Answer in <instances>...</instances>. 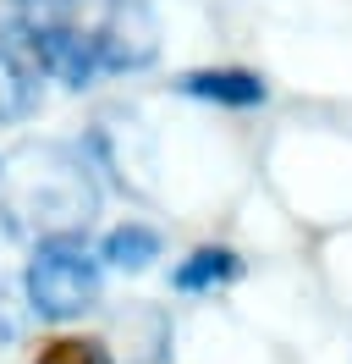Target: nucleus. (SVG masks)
<instances>
[{"instance_id":"obj_6","label":"nucleus","mask_w":352,"mask_h":364,"mask_svg":"<svg viewBox=\"0 0 352 364\" xmlns=\"http://www.w3.org/2000/svg\"><path fill=\"white\" fill-rule=\"evenodd\" d=\"M105 259H110V265H121V271H143L149 259H160V232H154V227H138V221L116 227L105 237Z\"/></svg>"},{"instance_id":"obj_7","label":"nucleus","mask_w":352,"mask_h":364,"mask_svg":"<svg viewBox=\"0 0 352 364\" xmlns=\"http://www.w3.org/2000/svg\"><path fill=\"white\" fill-rule=\"evenodd\" d=\"M237 276V254H226V249H198L193 259H182L176 265V287L182 293H204V287H215V282H231Z\"/></svg>"},{"instance_id":"obj_1","label":"nucleus","mask_w":352,"mask_h":364,"mask_svg":"<svg viewBox=\"0 0 352 364\" xmlns=\"http://www.w3.org/2000/svg\"><path fill=\"white\" fill-rule=\"evenodd\" d=\"M99 210V182L66 144H22L0 160V227L17 237H77Z\"/></svg>"},{"instance_id":"obj_9","label":"nucleus","mask_w":352,"mask_h":364,"mask_svg":"<svg viewBox=\"0 0 352 364\" xmlns=\"http://www.w3.org/2000/svg\"><path fill=\"white\" fill-rule=\"evenodd\" d=\"M50 364H77V359H50Z\"/></svg>"},{"instance_id":"obj_5","label":"nucleus","mask_w":352,"mask_h":364,"mask_svg":"<svg viewBox=\"0 0 352 364\" xmlns=\"http://www.w3.org/2000/svg\"><path fill=\"white\" fill-rule=\"evenodd\" d=\"M39 111V77L22 67L11 50H0V127Z\"/></svg>"},{"instance_id":"obj_2","label":"nucleus","mask_w":352,"mask_h":364,"mask_svg":"<svg viewBox=\"0 0 352 364\" xmlns=\"http://www.w3.org/2000/svg\"><path fill=\"white\" fill-rule=\"evenodd\" d=\"M99 298V259L83 237H50L28 259V309L39 320H77Z\"/></svg>"},{"instance_id":"obj_8","label":"nucleus","mask_w":352,"mask_h":364,"mask_svg":"<svg viewBox=\"0 0 352 364\" xmlns=\"http://www.w3.org/2000/svg\"><path fill=\"white\" fill-rule=\"evenodd\" d=\"M17 337H22V298H17V287L0 276V348L17 342Z\"/></svg>"},{"instance_id":"obj_4","label":"nucleus","mask_w":352,"mask_h":364,"mask_svg":"<svg viewBox=\"0 0 352 364\" xmlns=\"http://www.w3.org/2000/svg\"><path fill=\"white\" fill-rule=\"evenodd\" d=\"M182 94L220 100V105H264V77H253V72H187Z\"/></svg>"},{"instance_id":"obj_3","label":"nucleus","mask_w":352,"mask_h":364,"mask_svg":"<svg viewBox=\"0 0 352 364\" xmlns=\"http://www.w3.org/2000/svg\"><path fill=\"white\" fill-rule=\"evenodd\" d=\"M22 39H28V50H33L39 72L61 77V83H72V89H83L88 77L99 72L94 33H83V28H66V23H28V28H22Z\"/></svg>"},{"instance_id":"obj_10","label":"nucleus","mask_w":352,"mask_h":364,"mask_svg":"<svg viewBox=\"0 0 352 364\" xmlns=\"http://www.w3.org/2000/svg\"><path fill=\"white\" fill-rule=\"evenodd\" d=\"M28 6H44V0H28Z\"/></svg>"}]
</instances>
